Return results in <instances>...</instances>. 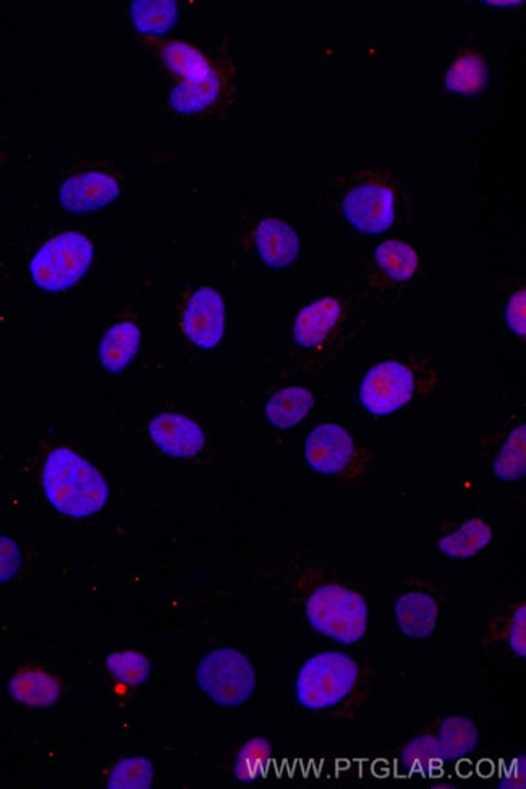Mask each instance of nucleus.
<instances>
[{
	"mask_svg": "<svg viewBox=\"0 0 526 789\" xmlns=\"http://www.w3.org/2000/svg\"><path fill=\"white\" fill-rule=\"evenodd\" d=\"M355 453V446L349 434L336 424H323L310 434L306 440L308 464L317 473L337 474L349 466Z\"/></svg>",
	"mask_w": 526,
	"mask_h": 789,
	"instance_id": "9b49d317",
	"label": "nucleus"
},
{
	"mask_svg": "<svg viewBox=\"0 0 526 789\" xmlns=\"http://www.w3.org/2000/svg\"><path fill=\"white\" fill-rule=\"evenodd\" d=\"M150 436L155 447L172 459H191L204 447L201 427L177 413L155 416L150 424Z\"/></svg>",
	"mask_w": 526,
	"mask_h": 789,
	"instance_id": "9d476101",
	"label": "nucleus"
},
{
	"mask_svg": "<svg viewBox=\"0 0 526 789\" xmlns=\"http://www.w3.org/2000/svg\"><path fill=\"white\" fill-rule=\"evenodd\" d=\"M376 261L380 268L396 280H406L418 267L415 251L402 241H386L380 245L376 251Z\"/></svg>",
	"mask_w": 526,
	"mask_h": 789,
	"instance_id": "412c9836",
	"label": "nucleus"
},
{
	"mask_svg": "<svg viewBox=\"0 0 526 789\" xmlns=\"http://www.w3.org/2000/svg\"><path fill=\"white\" fill-rule=\"evenodd\" d=\"M184 329L187 337L201 348H214L223 340L226 304L220 291L206 287L191 297L184 314Z\"/></svg>",
	"mask_w": 526,
	"mask_h": 789,
	"instance_id": "6e6552de",
	"label": "nucleus"
},
{
	"mask_svg": "<svg viewBox=\"0 0 526 789\" xmlns=\"http://www.w3.org/2000/svg\"><path fill=\"white\" fill-rule=\"evenodd\" d=\"M343 214L353 227L366 234L386 231L393 222L392 191L380 185H360L343 199Z\"/></svg>",
	"mask_w": 526,
	"mask_h": 789,
	"instance_id": "1a4fd4ad",
	"label": "nucleus"
},
{
	"mask_svg": "<svg viewBox=\"0 0 526 789\" xmlns=\"http://www.w3.org/2000/svg\"><path fill=\"white\" fill-rule=\"evenodd\" d=\"M525 290L515 293L508 306L509 327L518 335H525Z\"/></svg>",
	"mask_w": 526,
	"mask_h": 789,
	"instance_id": "c85d7f7f",
	"label": "nucleus"
},
{
	"mask_svg": "<svg viewBox=\"0 0 526 789\" xmlns=\"http://www.w3.org/2000/svg\"><path fill=\"white\" fill-rule=\"evenodd\" d=\"M141 335L132 323H118L105 331L99 347V360L109 373H121L134 360Z\"/></svg>",
	"mask_w": 526,
	"mask_h": 789,
	"instance_id": "dca6fc26",
	"label": "nucleus"
},
{
	"mask_svg": "<svg viewBox=\"0 0 526 789\" xmlns=\"http://www.w3.org/2000/svg\"><path fill=\"white\" fill-rule=\"evenodd\" d=\"M439 744L449 755H463L476 744V729L463 717L448 718L439 729Z\"/></svg>",
	"mask_w": 526,
	"mask_h": 789,
	"instance_id": "393cba45",
	"label": "nucleus"
},
{
	"mask_svg": "<svg viewBox=\"0 0 526 789\" xmlns=\"http://www.w3.org/2000/svg\"><path fill=\"white\" fill-rule=\"evenodd\" d=\"M118 198V185L114 178L99 172L76 175L61 188V202L68 212L83 214L104 208Z\"/></svg>",
	"mask_w": 526,
	"mask_h": 789,
	"instance_id": "f8f14e48",
	"label": "nucleus"
},
{
	"mask_svg": "<svg viewBox=\"0 0 526 789\" xmlns=\"http://www.w3.org/2000/svg\"><path fill=\"white\" fill-rule=\"evenodd\" d=\"M256 247L264 263L271 267H286L299 256L300 241L289 224L279 218H267L258 227Z\"/></svg>",
	"mask_w": 526,
	"mask_h": 789,
	"instance_id": "ddd939ff",
	"label": "nucleus"
},
{
	"mask_svg": "<svg viewBox=\"0 0 526 789\" xmlns=\"http://www.w3.org/2000/svg\"><path fill=\"white\" fill-rule=\"evenodd\" d=\"M340 314L342 310L334 298L314 301L301 310L293 326L297 343L306 348L323 343L339 321Z\"/></svg>",
	"mask_w": 526,
	"mask_h": 789,
	"instance_id": "2eb2a0df",
	"label": "nucleus"
},
{
	"mask_svg": "<svg viewBox=\"0 0 526 789\" xmlns=\"http://www.w3.org/2000/svg\"><path fill=\"white\" fill-rule=\"evenodd\" d=\"M492 529L483 519L473 518L463 523L455 533L448 534L439 542V549L453 559L476 555L491 543Z\"/></svg>",
	"mask_w": 526,
	"mask_h": 789,
	"instance_id": "6ab92c4d",
	"label": "nucleus"
},
{
	"mask_svg": "<svg viewBox=\"0 0 526 789\" xmlns=\"http://www.w3.org/2000/svg\"><path fill=\"white\" fill-rule=\"evenodd\" d=\"M413 389L415 380L410 370L397 361H386L370 371L360 390V400L370 413L384 416L405 406Z\"/></svg>",
	"mask_w": 526,
	"mask_h": 789,
	"instance_id": "0eeeda50",
	"label": "nucleus"
},
{
	"mask_svg": "<svg viewBox=\"0 0 526 789\" xmlns=\"http://www.w3.org/2000/svg\"><path fill=\"white\" fill-rule=\"evenodd\" d=\"M306 615L316 631L343 644L360 641L368 625L365 599L336 585L324 586L311 593Z\"/></svg>",
	"mask_w": 526,
	"mask_h": 789,
	"instance_id": "f03ea898",
	"label": "nucleus"
},
{
	"mask_svg": "<svg viewBox=\"0 0 526 789\" xmlns=\"http://www.w3.org/2000/svg\"><path fill=\"white\" fill-rule=\"evenodd\" d=\"M10 692L16 701L23 702V704L32 705V707H48L58 701L61 688L48 673L32 669V672L20 673L10 681Z\"/></svg>",
	"mask_w": 526,
	"mask_h": 789,
	"instance_id": "a211bd4d",
	"label": "nucleus"
},
{
	"mask_svg": "<svg viewBox=\"0 0 526 789\" xmlns=\"http://www.w3.org/2000/svg\"><path fill=\"white\" fill-rule=\"evenodd\" d=\"M92 245L79 234H62L49 240L33 258L29 272L42 290L61 291L71 288L88 271Z\"/></svg>",
	"mask_w": 526,
	"mask_h": 789,
	"instance_id": "20e7f679",
	"label": "nucleus"
},
{
	"mask_svg": "<svg viewBox=\"0 0 526 789\" xmlns=\"http://www.w3.org/2000/svg\"><path fill=\"white\" fill-rule=\"evenodd\" d=\"M314 398L303 387H287L271 398L266 406V416L273 426L287 429L296 426L306 417L313 408Z\"/></svg>",
	"mask_w": 526,
	"mask_h": 789,
	"instance_id": "f3484780",
	"label": "nucleus"
},
{
	"mask_svg": "<svg viewBox=\"0 0 526 789\" xmlns=\"http://www.w3.org/2000/svg\"><path fill=\"white\" fill-rule=\"evenodd\" d=\"M359 678L355 662L339 652L314 655L301 666L297 679V698L311 711L329 709L353 691Z\"/></svg>",
	"mask_w": 526,
	"mask_h": 789,
	"instance_id": "7ed1b4c3",
	"label": "nucleus"
},
{
	"mask_svg": "<svg viewBox=\"0 0 526 789\" xmlns=\"http://www.w3.org/2000/svg\"><path fill=\"white\" fill-rule=\"evenodd\" d=\"M42 486L51 505L72 518L95 515L108 502V484L101 473L65 447L49 453Z\"/></svg>",
	"mask_w": 526,
	"mask_h": 789,
	"instance_id": "f257e3e1",
	"label": "nucleus"
},
{
	"mask_svg": "<svg viewBox=\"0 0 526 789\" xmlns=\"http://www.w3.org/2000/svg\"><path fill=\"white\" fill-rule=\"evenodd\" d=\"M152 784V765L148 759L130 757L122 761L109 778V788L143 789Z\"/></svg>",
	"mask_w": 526,
	"mask_h": 789,
	"instance_id": "a878e982",
	"label": "nucleus"
},
{
	"mask_svg": "<svg viewBox=\"0 0 526 789\" xmlns=\"http://www.w3.org/2000/svg\"><path fill=\"white\" fill-rule=\"evenodd\" d=\"M486 82V70L481 58L465 55L451 66L446 76V86L453 92H476Z\"/></svg>",
	"mask_w": 526,
	"mask_h": 789,
	"instance_id": "5701e85b",
	"label": "nucleus"
},
{
	"mask_svg": "<svg viewBox=\"0 0 526 789\" xmlns=\"http://www.w3.org/2000/svg\"><path fill=\"white\" fill-rule=\"evenodd\" d=\"M105 665L112 676L124 685L138 686L150 678V662L138 652H115L109 655Z\"/></svg>",
	"mask_w": 526,
	"mask_h": 789,
	"instance_id": "b1692460",
	"label": "nucleus"
},
{
	"mask_svg": "<svg viewBox=\"0 0 526 789\" xmlns=\"http://www.w3.org/2000/svg\"><path fill=\"white\" fill-rule=\"evenodd\" d=\"M132 18L145 35H165L177 20V3L171 0H140L132 7Z\"/></svg>",
	"mask_w": 526,
	"mask_h": 789,
	"instance_id": "aec40b11",
	"label": "nucleus"
},
{
	"mask_svg": "<svg viewBox=\"0 0 526 789\" xmlns=\"http://www.w3.org/2000/svg\"><path fill=\"white\" fill-rule=\"evenodd\" d=\"M438 603L425 592H406L396 603L397 622L410 638H428L438 622Z\"/></svg>",
	"mask_w": 526,
	"mask_h": 789,
	"instance_id": "4468645a",
	"label": "nucleus"
},
{
	"mask_svg": "<svg viewBox=\"0 0 526 789\" xmlns=\"http://www.w3.org/2000/svg\"><path fill=\"white\" fill-rule=\"evenodd\" d=\"M198 682L216 704L237 707L253 694L256 673L243 654L223 648L201 660Z\"/></svg>",
	"mask_w": 526,
	"mask_h": 789,
	"instance_id": "423d86ee",
	"label": "nucleus"
},
{
	"mask_svg": "<svg viewBox=\"0 0 526 789\" xmlns=\"http://www.w3.org/2000/svg\"><path fill=\"white\" fill-rule=\"evenodd\" d=\"M526 429H515L505 440L504 449L496 460V474L501 480H517L525 474Z\"/></svg>",
	"mask_w": 526,
	"mask_h": 789,
	"instance_id": "4be33fe9",
	"label": "nucleus"
},
{
	"mask_svg": "<svg viewBox=\"0 0 526 789\" xmlns=\"http://www.w3.org/2000/svg\"><path fill=\"white\" fill-rule=\"evenodd\" d=\"M509 641H511L512 651L515 654L525 658L526 655V606L522 605L515 612L512 619L511 633H509Z\"/></svg>",
	"mask_w": 526,
	"mask_h": 789,
	"instance_id": "cd10ccee",
	"label": "nucleus"
},
{
	"mask_svg": "<svg viewBox=\"0 0 526 789\" xmlns=\"http://www.w3.org/2000/svg\"><path fill=\"white\" fill-rule=\"evenodd\" d=\"M164 61L185 78L171 95V104L175 111L193 114L216 101L220 96V78L197 49L185 42H171L165 48Z\"/></svg>",
	"mask_w": 526,
	"mask_h": 789,
	"instance_id": "39448f33",
	"label": "nucleus"
},
{
	"mask_svg": "<svg viewBox=\"0 0 526 789\" xmlns=\"http://www.w3.org/2000/svg\"><path fill=\"white\" fill-rule=\"evenodd\" d=\"M22 555L18 546L9 537L0 536V583L9 581L18 573Z\"/></svg>",
	"mask_w": 526,
	"mask_h": 789,
	"instance_id": "bb28decb",
	"label": "nucleus"
}]
</instances>
